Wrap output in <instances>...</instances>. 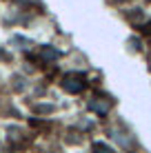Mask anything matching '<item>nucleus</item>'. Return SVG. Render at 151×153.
Returning a JSON list of instances; mask_svg holds the SVG:
<instances>
[{"instance_id":"obj_1","label":"nucleus","mask_w":151,"mask_h":153,"mask_svg":"<svg viewBox=\"0 0 151 153\" xmlns=\"http://www.w3.org/2000/svg\"><path fill=\"white\" fill-rule=\"evenodd\" d=\"M62 87L69 93L82 91V89H85V76H80V73H69V76H65V80H62Z\"/></svg>"},{"instance_id":"obj_2","label":"nucleus","mask_w":151,"mask_h":153,"mask_svg":"<svg viewBox=\"0 0 151 153\" xmlns=\"http://www.w3.org/2000/svg\"><path fill=\"white\" fill-rule=\"evenodd\" d=\"M91 109H93V111H98V113H107L109 111V102H98V100H93Z\"/></svg>"},{"instance_id":"obj_3","label":"nucleus","mask_w":151,"mask_h":153,"mask_svg":"<svg viewBox=\"0 0 151 153\" xmlns=\"http://www.w3.org/2000/svg\"><path fill=\"white\" fill-rule=\"evenodd\" d=\"M93 153H113V151L109 149L107 144H100V142H98V144H93Z\"/></svg>"},{"instance_id":"obj_4","label":"nucleus","mask_w":151,"mask_h":153,"mask_svg":"<svg viewBox=\"0 0 151 153\" xmlns=\"http://www.w3.org/2000/svg\"><path fill=\"white\" fill-rule=\"evenodd\" d=\"M42 53H45V58H58V51H54V49H45Z\"/></svg>"}]
</instances>
